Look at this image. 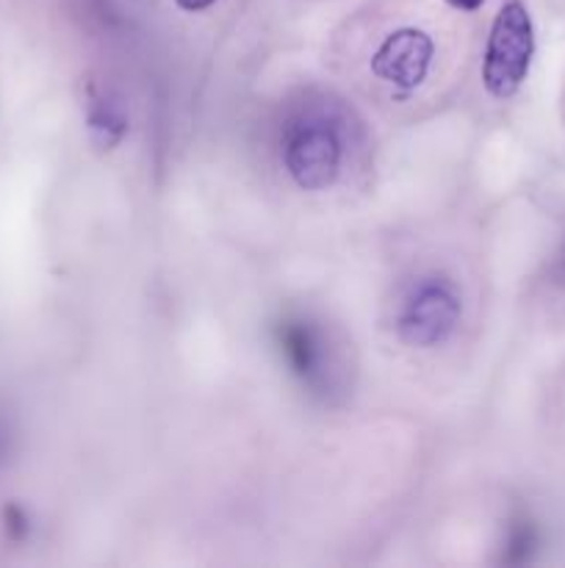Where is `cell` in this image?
<instances>
[{
    "mask_svg": "<svg viewBox=\"0 0 565 568\" xmlns=\"http://www.w3.org/2000/svg\"><path fill=\"white\" fill-rule=\"evenodd\" d=\"M532 55H535V31H532L530 11L518 0H510L499 9L487 37L485 61H482V81L493 98H513L526 81Z\"/></svg>",
    "mask_w": 565,
    "mask_h": 568,
    "instance_id": "1",
    "label": "cell"
},
{
    "mask_svg": "<svg viewBox=\"0 0 565 568\" xmlns=\"http://www.w3.org/2000/svg\"><path fill=\"white\" fill-rule=\"evenodd\" d=\"M460 314H463V305L452 283L443 277H430L419 283L413 294L404 300L397 320L399 338L419 349L438 347L452 336Z\"/></svg>",
    "mask_w": 565,
    "mask_h": 568,
    "instance_id": "2",
    "label": "cell"
},
{
    "mask_svg": "<svg viewBox=\"0 0 565 568\" xmlns=\"http://www.w3.org/2000/svg\"><path fill=\"white\" fill-rule=\"evenodd\" d=\"M341 139H338L336 128L321 120H310L294 128L282 148L288 175L305 192H321V189L332 186L338 170H341Z\"/></svg>",
    "mask_w": 565,
    "mask_h": 568,
    "instance_id": "3",
    "label": "cell"
},
{
    "mask_svg": "<svg viewBox=\"0 0 565 568\" xmlns=\"http://www.w3.org/2000/svg\"><path fill=\"white\" fill-rule=\"evenodd\" d=\"M432 53L435 44L419 28H399V31L388 33L382 39L380 48L371 55V72L380 81L391 83V87L410 92V89L421 87L430 72Z\"/></svg>",
    "mask_w": 565,
    "mask_h": 568,
    "instance_id": "4",
    "label": "cell"
},
{
    "mask_svg": "<svg viewBox=\"0 0 565 568\" xmlns=\"http://www.w3.org/2000/svg\"><path fill=\"white\" fill-rule=\"evenodd\" d=\"M277 344L299 383L314 394H327L332 381V361L325 331L308 320H286L277 327Z\"/></svg>",
    "mask_w": 565,
    "mask_h": 568,
    "instance_id": "5",
    "label": "cell"
},
{
    "mask_svg": "<svg viewBox=\"0 0 565 568\" xmlns=\"http://www.w3.org/2000/svg\"><path fill=\"white\" fill-rule=\"evenodd\" d=\"M86 131L89 142H92L100 153H109V150H114L127 133L125 109L111 98L92 100L86 114Z\"/></svg>",
    "mask_w": 565,
    "mask_h": 568,
    "instance_id": "6",
    "label": "cell"
},
{
    "mask_svg": "<svg viewBox=\"0 0 565 568\" xmlns=\"http://www.w3.org/2000/svg\"><path fill=\"white\" fill-rule=\"evenodd\" d=\"M3 532L9 536V541H25L28 532H31V519H28L25 508L20 505H6L3 508Z\"/></svg>",
    "mask_w": 565,
    "mask_h": 568,
    "instance_id": "7",
    "label": "cell"
},
{
    "mask_svg": "<svg viewBox=\"0 0 565 568\" xmlns=\"http://www.w3.org/2000/svg\"><path fill=\"white\" fill-rule=\"evenodd\" d=\"M11 453H14V436H11L9 425L0 419V469L11 460Z\"/></svg>",
    "mask_w": 565,
    "mask_h": 568,
    "instance_id": "8",
    "label": "cell"
},
{
    "mask_svg": "<svg viewBox=\"0 0 565 568\" xmlns=\"http://www.w3.org/2000/svg\"><path fill=\"white\" fill-rule=\"evenodd\" d=\"M177 6H181L183 11H203L208 9V6H214L216 0H175Z\"/></svg>",
    "mask_w": 565,
    "mask_h": 568,
    "instance_id": "9",
    "label": "cell"
},
{
    "mask_svg": "<svg viewBox=\"0 0 565 568\" xmlns=\"http://www.w3.org/2000/svg\"><path fill=\"white\" fill-rule=\"evenodd\" d=\"M446 3L452 6V9H460V11H476L482 3H485V0H446Z\"/></svg>",
    "mask_w": 565,
    "mask_h": 568,
    "instance_id": "10",
    "label": "cell"
},
{
    "mask_svg": "<svg viewBox=\"0 0 565 568\" xmlns=\"http://www.w3.org/2000/svg\"><path fill=\"white\" fill-rule=\"evenodd\" d=\"M559 270H563V275H565V253H563V258H559Z\"/></svg>",
    "mask_w": 565,
    "mask_h": 568,
    "instance_id": "11",
    "label": "cell"
}]
</instances>
